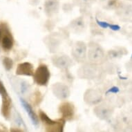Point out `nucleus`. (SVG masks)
<instances>
[{
	"label": "nucleus",
	"mask_w": 132,
	"mask_h": 132,
	"mask_svg": "<svg viewBox=\"0 0 132 132\" xmlns=\"http://www.w3.org/2000/svg\"><path fill=\"white\" fill-rule=\"evenodd\" d=\"M51 78V73L48 68L44 64L39 65L33 74L34 81L39 86H46L49 82Z\"/></svg>",
	"instance_id": "nucleus-3"
},
{
	"label": "nucleus",
	"mask_w": 132,
	"mask_h": 132,
	"mask_svg": "<svg viewBox=\"0 0 132 132\" xmlns=\"http://www.w3.org/2000/svg\"><path fill=\"white\" fill-rule=\"evenodd\" d=\"M39 118L45 127L46 131L48 132H62L66 123V120L63 118L52 120L48 116L46 113L42 111H39Z\"/></svg>",
	"instance_id": "nucleus-1"
},
{
	"label": "nucleus",
	"mask_w": 132,
	"mask_h": 132,
	"mask_svg": "<svg viewBox=\"0 0 132 132\" xmlns=\"http://www.w3.org/2000/svg\"><path fill=\"white\" fill-rule=\"evenodd\" d=\"M7 131L6 127L0 123V131Z\"/></svg>",
	"instance_id": "nucleus-21"
},
{
	"label": "nucleus",
	"mask_w": 132,
	"mask_h": 132,
	"mask_svg": "<svg viewBox=\"0 0 132 132\" xmlns=\"http://www.w3.org/2000/svg\"><path fill=\"white\" fill-rule=\"evenodd\" d=\"M85 101L88 104L94 105L97 104L101 100V96L99 94L96 93V91L92 89H89L86 91L84 96Z\"/></svg>",
	"instance_id": "nucleus-12"
},
{
	"label": "nucleus",
	"mask_w": 132,
	"mask_h": 132,
	"mask_svg": "<svg viewBox=\"0 0 132 132\" xmlns=\"http://www.w3.org/2000/svg\"><path fill=\"white\" fill-rule=\"evenodd\" d=\"M120 91V89L118 87H111L108 91H107V93H118Z\"/></svg>",
	"instance_id": "nucleus-19"
},
{
	"label": "nucleus",
	"mask_w": 132,
	"mask_h": 132,
	"mask_svg": "<svg viewBox=\"0 0 132 132\" xmlns=\"http://www.w3.org/2000/svg\"><path fill=\"white\" fill-rule=\"evenodd\" d=\"M0 43L5 51H11L14 45V38L13 35L10 31L8 25L5 23L3 24L2 29L0 33Z\"/></svg>",
	"instance_id": "nucleus-5"
},
{
	"label": "nucleus",
	"mask_w": 132,
	"mask_h": 132,
	"mask_svg": "<svg viewBox=\"0 0 132 132\" xmlns=\"http://www.w3.org/2000/svg\"><path fill=\"white\" fill-rule=\"evenodd\" d=\"M87 56L89 60L93 64H99L104 57V51L100 46L95 42H91L88 44Z\"/></svg>",
	"instance_id": "nucleus-4"
},
{
	"label": "nucleus",
	"mask_w": 132,
	"mask_h": 132,
	"mask_svg": "<svg viewBox=\"0 0 132 132\" xmlns=\"http://www.w3.org/2000/svg\"><path fill=\"white\" fill-rule=\"evenodd\" d=\"M20 100H21V103H22V106H24V109L26 110L28 115L29 116V117L32 120V123L34 124L35 125H37L39 124V118L37 116V114L35 113V111L32 110L31 106L23 99H20Z\"/></svg>",
	"instance_id": "nucleus-13"
},
{
	"label": "nucleus",
	"mask_w": 132,
	"mask_h": 132,
	"mask_svg": "<svg viewBox=\"0 0 132 132\" xmlns=\"http://www.w3.org/2000/svg\"><path fill=\"white\" fill-rule=\"evenodd\" d=\"M44 9L46 15L51 18L58 13L60 9V3L58 0H46Z\"/></svg>",
	"instance_id": "nucleus-10"
},
{
	"label": "nucleus",
	"mask_w": 132,
	"mask_h": 132,
	"mask_svg": "<svg viewBox=\"0 0 132 132\" xmlns=\"http://www.w3.org/2000/svg\"><path fill=\"white\" fill-rule=\"evenodd\" d=\"M0 95L2 98V114L5 119L9 120L11 115V108H12V100L9 96V93L3 82L0 80Z\"/></svg>",
	"instance_id": "nucleus-2"
},
{
	"label": "nucleus",
	"mask_w": 132,
	"mask_h": 132,
	"mask_svg": "<svg viewBox=\"0 0 132 132\" xmlns=\"http://www.w3.org/2000/svg\"><path fill=\"white\" fill-rule=\"evenodd\" d=\"M72 55L78 62H84L87 59V46L83 42H77L72 48Z\"/></svg>",
	"instance_id": "nucleus-6"
},
{
	"label": "nucleus",
	"mask_w": 132,
	"mask_h": 132,
	"mask_svg": "<svg viewBox=\"0 0 132 132\" xmlns=\"http://www.w3.org/2000/svg\"><path fill=\"white\" fill-rule=\"evenodd\" d=\"M58 111L62 118L66 121H71L75 115V106L69 102H63L59 106Z\"/></svg>",
	"instance_id": "nucleus-7"
},
{
	"label": "nucleus",
	"mask_w": 132,
	"mask_h": 132,
	"mask_svg": "<svg viewBox=\"0 0 132 132\" xmlns=\"http://www.w3.org/2000/svg\"><path fill=\"white\" fill-rule=\"evenodd\" d=\"M109 28L111 29V30H114V31H118L120 29V26H118V25H116V24H109Z\"/></svg>",
	"instance_id": "nucleus-20"
},
{
	"label": "nucleus",
	"mask_w": 132,
	"mask_h": 132,
	"mask_svg": "<svg viewBox=\"0 0 132 132\" xmlns=\"http://www.w3.org/2000/svg\"><path fill=\"white\" fill-rule=\"evenodd\" d=\"M3 65L6 71H10L13 67V60L10 57H6L3 60Z\"/></svg>",
	"instance_id": "nucleus-16"
},
{
	"label": "nucleus",
	"mask_w": 132,
	"mask_h": 132,
	"mask_svg": "<svg viewBox=\"0 0 132 132\" xmlns=\"http://www.w3.org/2000/svg\"><path fill=\"white\" fill-rule=\"evenodd\" d=\"M77 4L80 6H89L95 2L96 0H75Z\"/></svg>",
	"instance_id": "nucleus-17"
},
{
	"label": "nucleus",
	"mask_w": 132,
	"mask_h": 132,
	"mask_svg": "<svg viewBox=\"0 0 132 132\" xmlns=\"http://www.w3.org/2000/svg\"><path fill=\"white\" fill-rule=\"evenodd\" d=\"M34 72L33 65L28 62L20 63L16 69V75L18 76H33Z\"/></svg>",
	"instance_id": "nucleus-11"
},
{
	"label": "nucleus",
	"mask_w": 132,
	"mask_h": 132,
	"mask_svg": "<svg viewBox=\"0 0 132 132\" xmlns=\"http://www.w3.org/2000/svg\"><path fill=\"white\" fill-rule=\"evenodd\" d=\"M53 64L62 70H67L72 65V60L67 55H58L52 58Z\"/></svg>",
	"instance_id": "nucleus-9"
},
{
	"label": "nucleus",
	"mask_w": 132,
	"mask_h": 132,
	"mask_svg": "<svg viewBox=\"0 0 132 132\" xmlns=\"http://www.w3.org/2000/svg\"><path fill=\"white\" fill-rule=\"evenodd\" d=\"M94 112L97 117L102 118V119H105L107 117V113L108 111L106 108H104L102 106H97L94 109Z\"/></svg>",
	"instance_id": "nucleus-14"
},
{
	"label": "nucleus",
	"mask_w": 132,
	"mask_h": 132,
	"mask_svg": "<svg viewBox=\"0 0 132 132\" xmlns=\"http://www.w3.org/2000/svg\"><path fill=\"white\" fill-rule=\"evenodd\" d=\"M71 24L73 26V29H76L78 31L80 29L84 28L85 22H84V20H82V18H79L76 19L74 21H73L71 22Z\"/></svg>",
	"instance_id": "nucleus-15"
},
{
	"label": "nucleus",
	"mask_w": 132,
	"mask_h": 132,
	"mask_svg": "<svg viewBox=\"0 0 132 132\" xmlns=\"http://www.w3.org/2000/svg\"><path fill=\"white\" fill-rule=\"evenodd\" d=\"M52 91L54 95L60 100H66L70 95L69 88L62 83H55L52 86Z\"/></svg>",
	"instance_id": "nucleus-8"
},
{
	"label": "nucleus",
	"mask_w": 132,
	"mask_h": 132,
	"mask_svg": "<svg viewBox=\"0 0 132 132\" xmlns=\"http://www.w3.org/2000/svg\"><path fill=\"white\" fill-rule=\"evenodd\" d=\"M97 21V24L100 26V27H102L103 28H107L109 26V24H108L107 22H101V21H98L97 20H96Z\"/></svg>",
	"instance_id": "nucleus-18"
}]
</instances>
